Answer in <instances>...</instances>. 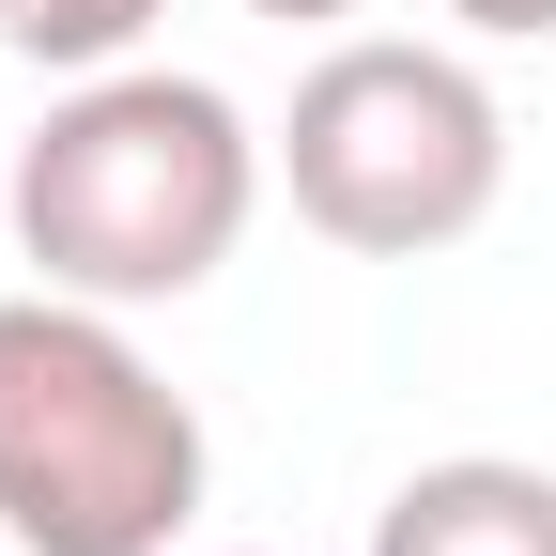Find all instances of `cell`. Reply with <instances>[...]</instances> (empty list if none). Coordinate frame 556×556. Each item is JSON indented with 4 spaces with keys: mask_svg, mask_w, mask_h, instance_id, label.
Masks as SVG:
<instances>
[{
    "mask_svg": "<svg viewBox=\"0 0 556 556\" xmlns=\"http://www.w3.org/2000/svg\"><path fill=\"white\" fill-rule=\"evenodd\" d=\"M278 186L294 217L356 263H433L495 217L510 186V109L464 47H417V31H340L294 109H278Z\"/></svg>",
    "mask_w": 556,
    "mask_h": 556,
    "instance_id": "3",
    "label": "cell"
},
{
    "mask_svg": "<svg viewBox=\"0 0 556 556\" xmlns=\"http://www.w3.org/2000/svg\"><path fill=\"white\" fill-rule=\"evenodd\" d=\"M248 16H278V31H294V16H356V0H248Z\"/></svg>",
    "mask_w": 556,
    "mask_h": 556,
    "instance_id": "7",
    "label": "cell"
},
{
    "mask_svg": "<svg viewBox=\"0 0 556 556\" xmlns=\"http://www.w3.org/2000/svg\"><path fill=\"white\" fill-rule=\"evenodd\" d=\"M464 31H495V47H556V0H448Z\"/></svg>",
    "mask_w": 556,
    "mask_h": 556,
    "instance_id": "6",
    "label": "cell"
},
{
    "mask_svg": "<svg viewBox=\"0 0 556 556\" xmlns=\"http://www.w3.org/2000/svg\"><path fill=\"white\" fill-rule=\"evenodd\" d=\"M155 16L170 0H0V47L47 62V78H109V62L155 47Z\"/></svg>",
    "mask_w": 556,
    "mask_h": 556,
    "instance_id": "5",
    "label": "cell"
},
{
    "mask_svg": "<svg viewBox=\"0 0 556 556\" xmlns=\"http://www.w3.org/2000/svg\"><path fill=\"white\" fill-rule=\"evenodd\" d=\"M263 170H278V139H263L217 78L109 62V78H78V93L16 139L0 217H16V263L47 278V294L170 309V294H201V278L248 248Z\"/></svg>",
    "mask_w": 556,
    "mask_h": 556,
    "instance_id": "1",
    "label": "cell"
},
{
    "mask_svg": "<svg viewBox=\"0 0 556 556\" xmlns=\"http://www.w3.org/2000/svg\"><path fill=\"white\" fill-rule=\"evenodd\" d=\"M371 556H556V464L448 448L371 510Z\"/></svg>",
    "mask_w": 556,
    "mask_h": 556,
    "instance_id": "4",
    "label": "cell"
},
{
    "mask_svg": "<svg viewBox=\"0 0 556 556\" xmlns=\"http://www.w3.org/2000/svg\"><path fill=\"white\" fill-rule=\"evenodd\" d=\"M201 402L93 294H0V541L16 556H170L201 526Z\"/></svg>",
    "mask_w": 556,
    "mask_h": 556,
    "instance_id": "2",
    "label": "cell"
},
{
    "mask_svg": "<svg viewBox=\"0 0 556 556\" xmlns=\"http://www.w3.org/2000/svg\"><path fill=\"white\" fill-rule=\"evenodd\" d=\"M0 556H16V541H0Z\"/></svg>",
    "mask_w": 556,
    "mask_h": 556,
    "instance_id": "8",
    "label": "cell"
}]
</instances>
